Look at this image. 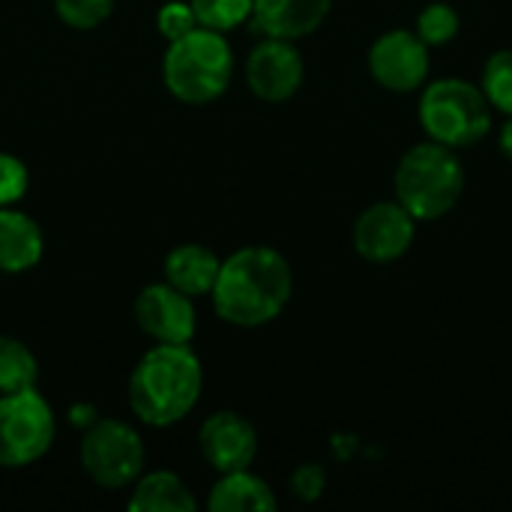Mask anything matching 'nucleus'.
Returning <instances> with one entry per match:
<instances>
[{
	"mask_svg": "<svg viewBox=\"0 0 512 512\" xmlns=\"http://www.w3.org/2000/svg\"><path fill=\"white\" fill-rule=\"evenodd\" d=\"M54 435V411L36 387L0 393V468L18 471L36 465L54 447Z\"/></svg>",
	"mask_w": 512,
	"mask_h": 512,
	"instance_id": "obj_7",
	"label": "nucleus"
},
{
	"mask_svg": "<svg viewBox=\"0 0 512 512\" xmlns=\"http://www.w3.org/2000/svg\"><path fill=\"white\" fill-rule=\"evenodd\" d=\"M279 507L273 489L267 480L252 474L249 468L243 471H228L219 474L207 495V510L210 512H273Z\"/></svg>",
	"mask_w": 512,
	"mask_h": 512,
	"instance_id": "obj_16",
	"label": "nucleus"
},
{
	"mask_svg": "<svg viewBox=\"0 0 512 512\" xmlns=\"http://www.w3.org/2000/svg\"><path fill=\"white\" fill-rule=\"evenodd\" d=\"M498 144H501V153H504V156L512 162V114L507 117V123L501 126V138H498Z\"/></svg>",
	"mask_w": 512,
	"mask_h": 512,
	"instance_id": "obj_26",
	"label": "nucleus"
},
{
	"mask_svg": "<svg viewBox=\"0 0 512 512\" xmlns=\"http://www.w3.org/2000/svg\"><path fill=\"white\" fill-rule=\"evenodd\" d=\"M78 459L84 474L96 486L108 492H120L129 489L144 474L147 450L135 426H129L126 420L102 417L87 426L78 447Z\"/></svg>",
	"mask_w": 512,
	"mask_h": 512,
	"instance_id": "obj_6",
	"label": "nucleus"
},
{
	"mask_svg": "<svg viewBox=\"0 0 512 512\" xmlns=\"http://www.w3.org/2000/svg\"><path fill=\"white\" fill-rule=\"evenodd\" d=\"M429 45L414 30H387L369 48L372 78L393 93H414L429 78Z\"/></svg>",
	"mask_w": 512,
	"mask_h": 512,
	"instance_id": "obj_8",
	"label": "nucleus"
},
{
	"mask_svg": "<svg viewBox=\"0 0 512 512\" xmlns=\"http://www.w3.org/2000/svg\"><path fill=\"white\" fill-rule=\"evenodd\" d=\"M192 27H198V21L192 15L189 0H168V3L159 6V12H156V30L165 36V42L189 33Z\"/></svg>",
	"mask_w": 512,
	"mask_h": 512,
	"instance_id": "obj_24",
	"label": "nucleus"
},
{
	"mask_svg": "<svg viewBox=\"0 0 512 512\" xmlns=\"http://www.w3.org/2000/svg\"><path fill=\"white\" fill-rule=\"evenodd\" d=\"M189 6H192L198 27L228 33L252 18L255 0H189Z\"/></svg>",
	"mask_w": 512,
	"mask_h": 512,
	"instance_id": "obj_19",
	"label": "nucleus"
},
{
	"mask_svg": "<svg viewBox=\"0 0 512 512\" xmlns=\"http://www.w3.org/2000/svg\"><path fill=\"white\" fill-rule=\"evenodd\" d=\"M204 390V369L189 345L156 342L129 375V408L153 429L183 423Z\"/></svg>",
	"mask_w": 512,
	"mask_h": 512,
	"instance_id": "obj_2",
	"label": "nucleus"
},
{
	"mask_svg": "<svg viewBox=\"0 0 512 512\" xmlns=\"http://www.w3.org/2000/svg\"><path fill=\"white\" fill-rule=\"evenodd\" d=\"M306 78L303 54L291 39L264 36L246 57V84L264 102H288Z\"/></svg>",
	"mask_w": 512,
	"mask_h": 512,
	"instance_id": "obj_9",
	"label": "nucleus"
},
{
	"mask_svg": "<svg viewBox=\"0 0 512 512\" xmlns=\"http://www.w3.org/2000/svg\"><path fill=\"white\" fill-rule=\"evenodd\" d=\"M420 123L426 135L453 150L480 144L492 129V105L480 84L465 78H438L423 84Z\"/></svg>",
	"mask_w": 512,
	"mask_h": 512,
	"instance_id": "obj_5",
	"label": "nucleus"
},
{
	"mask_svg": "<svg viewBox=\"0 0 512 512\" xmlns=\"http://www.w3.org/2000/svg\"><path fill=\"white\" fill-rule=\"evenodd\" d=\"M333 0H255L252 27L276 39H303L315 33L330 15Z\"/></svg>",
	"mask_w": 512,
	"mask_h": 512,
	"instance_id": "obj_13",
	"label": "nucleus"
},
{
	"mask_svg": "<svg viewBox=\"0 0 512 512\" xmlns=\"http://www.w3.org/2000/svg\"><path fill=\"white\" fill-rule=\"evenodd\" d=\"M126 504L135 512H195L198 507L192 489L171 471H144L129 486Z\"/></svg>",
	"mask_w": 512,
	"mask_h": 512,
	"instance_id": "obj_17",
	"label": "nucleus"
},
{
	"mask_svg": "<svg viewBox=\"0 0 512 512\" xmlns=\"http://www.w3.org/2000/svg\"><path fill=\"white\" fill-rule=\"evenodd\" d=\"M117 0H54L57 18L72 30H93L105 24L114 12Z\"/></svg>",
	"mask_w": 512,
	"mask_h": 512,
	"instance_id": "obj_22",
	"label": "nucleus"
},
{
	"mask_svg": "<svg viewBox=\"0 0 512 512\" xmlns=\"http://www.w3.org/2000/svg\"><path fill=\"white\" fill-rule=\"evenodd\" d=\"M30 189V171L27 165L0 150V207H15Z\"/></svg>",
	"mask_w": 512,
	"mask_h": 512,
	"instance_id": "obj_23",
	"label": "nucleus"
},
{
	"mask_svg": "<svg viewBox=\"0 0 512 512\" xmlns=\"http://www.w3.org/2000/svg\"><path fill=\"white\" fill-rule=\"evenodd\" d=\"M294 294V273L282 252L270 246H243L222 258L210 291L216 315L240 330L276 321Z\"/></svg>",
	"mask_w": 512,
	"mask_h": 512,
	"instance_id": "obj_1",
	"label": "nucleus"
},
{
	"mask_svg": "<svg viewBox=\"0 0 512 512\" xmlns=\"http://www.w3.org/2000/svg\"><path fill=\"white\" fill-rule=\"evenodd\" d=\"M45 255V234L18 207H0V273H27Z\"/></svg>",
	"mask_w": 512,
	"mask_h": 512,
	"instance_id": "obj_14",
	"label": "nucleus"
},
{
	"mask_svg": "<svg viewBox=\"0 0 512 512\" xmlns=\"http://www.w3.org/2000/svg\"><path fill=\"white\" fill-rule=\"evenodd\" d=\"M417 237V219L399 201H378L354 222V249L372 264L399 261Z\"/></svg>",
	"mask_w": 512,
	"mask_h": 512,
	"instance_id": "obj_10",
	"label": "nucleus"
},
{
	"mask_svg": "<svg viewBox=\"0 0 512 512\" xmlns=\"http://www.w3.org/2000/svg\"><path fill=\"white\" fill-rule=\"evenodd\" d=\"M198 450L216 474L252 468L258 456V432L237 411H216L198 429Z\"/></svg>",
	"mask_w": 512,
	"mask_h": 512,
	"instance_id": "obj_12",
	"label": "nucleus"
},
{
	"mask_svg": "<svg viewBox=\"0 0 512 512\" xmlns=\"http://www.w3.org/2000/svg\"><path fill=\"white\" fill-rule=\"evenodd\" d=\"M459 27H462V18H459V12L450 6V3H429L420 15H417V27H414V33L429 45V48H435V45H447V42H453L456 36H459Z\"/></svg>",
	"mask_w": 512,
	"mask_h": 512,
	"instance_id": "obj_21",
	"label": "nucleus"
},
{
	"mask_svg": "<svg viewBox=\"0 0 512 512\" xmlns=\"http://www.w3.org/2000/svg\"><path fill=\"white\" fill-rule=\"evenodd\" d=\"M393 189L396 201L417 222H435L459 204L465 192V162L459 150L429 138L399 159Z\"/></svg>",
	"mask_w": 512,
	"mask_h": 512,
	"instance_id": "obj_4",
	"label": "nucleus"
},
{
	"mask_svg": "<svg viewBox=\"0 0 512 512\" xmlns=\"http://www.w3.org/2000/svg\"><path fill=\"white\" fill-rule=\"evenodd\" d=\"M162 81L186 105H207L225 96L234 81V48L225 33L192 27L168 42L162 54Z\"/></svg>",
	"mask_w": 512,
	"mask_h": 512,
	"instance_id": "obj_3",
	"label": "nucleus"
},
{
	"mask_svg": "<svg viewBox=\"0 0 512 512\" xmlns=\"http://www.w3.org/2000/svg\"><path fill=\"white\" fill-rule=\"evenodd\" d=\"M480 87L489 99L492 108L504 111L507 117L512 114V48L495 51L486 66H483V78Z\"/></svg>",
	"mask_w": 512,
	"mask_h": 512,
	"instance_id": "obj_20",
	"label": "nucleus"
},
{
	"mask_svg": "<svg viewBox=\"0 0 512 512\" xmlns=\"http://www.w3.org/2000/svg\"><path fill=\"white\" fill-rule=\"evenodd\" d=\"M39 381V360L27 342L0 333V393L30 390Z\"/></svg>",
	"mask_w": 512,
	"mask_h": 512,
	"instance_id": "obj_18",
	"label": "nucleus"
},
{
	"mask_svg": "<svg viewBox=\"0 0 512 512\" xmlns=\"http://www.w3.org/2000/svg\"><path fill=\"white\" fill-rule=\"evenodd\" d=\"M135 321L141 333L162 345H189L198 333L195 300L168 282H153L135 297Z\"/></svg>",
	"mask_w": 512,
	"mask_h": 512,
	"instance_id": "obj_11",
	"label": "nucleus"
},
{
	"mask_svg": "<svg viewBox=\"0 0 512 512\" xmlns=\"http://www.w3.org/2000/svg\"><path fill=\"white\" fill-rule=\"evenodd\" d=\"M327 486V474L318 468V465H300L294 474H291V489L297 498L303 501H315Z\"/></svg>",
	"mask_w": 512,
	"mask_h": 512,
	"instance_id": "obj_25",
	"label": "nucleus"
},
{
	"mask_svg": "<svg viewBox=\"0 0 512 512\" xmlns=\"http://www.w3.org/2000/svg\"><path fill=\"white\" fill-rule=\"evenodd\" d=\"M222 258L201 243H180L165 258V282L186 297H210Z\"/></svg>",
	"mask_w": 512,
	"mask_h": 512,
	"instance_id": "obj_15",
	"label": "nucleus"
}]
</instances>
